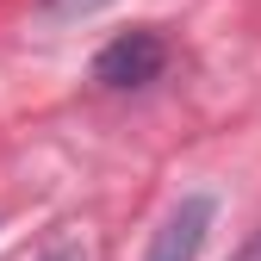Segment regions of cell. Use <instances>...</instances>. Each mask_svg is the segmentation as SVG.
<instances>
[{
    "mask_svg": "<svg viewBox=\"0 0 261 261\" xmlns=\"http://www.w3.org/2000/svg\"><path fill=\"white\" fill-rule=\"evenodd\" d=\"M162 62H168V44H162V31H124L112 38L100 56H93V81L100 87H149L162 75Z\"/></svg>",
    "mask_w": 261,
    "mask_h": 261,
    "instance_id": "cell-1",
    "label": "cell"
},
{
    "mask_svg": "<svg viewBox=\"0 0 261 261\" xmlns=\"http://www.w3.org/2000/svg\"><path fill=\"white\" fill-rule=\"evenodd\" d=\"M237 261H261V237H255V243H249V249H243Z\"/></svg>",
    "mask_w": 261,
    "mask_h": 261,
    "instance_id": "cell-5",
    "label": "cell"
},
{
    "mask_svg": "<svg viewBox=\"0 0 261 261\" xmlns=\"http://www.w3.org/2000/svg\"><path fill=\"white\" fill-rule=\"evenodd\" d=\"M44 7H50L56 19H81V13H93V7H106V0H44Z\"/></svg>",
    "mask_w": 261,
    "mask_h": 261,
    "instance_id": "cell-3",
    "label": "cell"
},
{
    "mask_svg": "<svg viewBox=\"0 0 261 261\" xmlns=\"http://www.w3.org/2000/svg\"><path fill=\"white\" fill-rule=\"evenodd\" d=\"M44 261H87V255H81V249H50Z\"/></svg>",
    "mask_w": 261,
    "mask_h": 261,
    "instance_id": "cell-4",
    "label": "cell"
},
{
    "mask_svg": "<svg viewBox=\"0 0 261 261\" xmlns=\"http://www.w3.org/2000/svg\"><path fill=\"white\" fill-rule=\"evenodd\" d=\"M205 230H212V199H205V193H187V199L162 218V230L149 237V255L143 261H199Z\"/></svg>",
    "mask_w": 261,
    "mask_h": 261,
    "instance_id": "cell-2",
    "label": "cell"
}]
</instances>
